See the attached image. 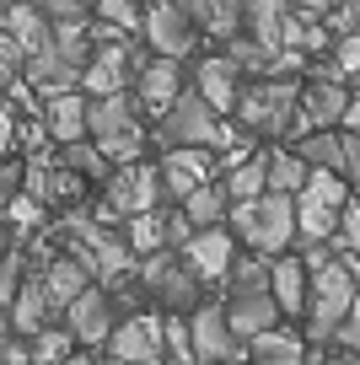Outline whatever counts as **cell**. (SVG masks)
Returning a JSON list of instances; mask_svg holds the SVG:
<instances>
[{
    "instance_id": "37",
    "label": "cell",
    "mask_w": 360,
    "mask_h": 365,
    "mask_svg": "<svg viewBox=\"0 0 360 365\" xmlns=\"http://www.w3.org/2000/svg\"><path fill=\"white\" fill-rule=\"evenodd\" d=\"M97 16H102V22H113L119 33H129V27H146V16L135 11V0H97Z\"/></svg>"
},
{
    "instance_id": "20",
    "label": "cell",
    "mask_w": 360,
    "mask_h": 365,
    "mask_svg": "<svg viewBox=\"0 0 360 365\" xmlns=\"http://www.w3.org/2000/svg\"><path fill=\"white\" fill-rule=\"evenodd\" d=\"M269 290H274V301H280L285 312H306V290H312V269H306V258L280 252V258H274V274H269Z\"/></svg>"
},
{
    "instance_id": "6",
    "label": "cell",
    "mask_w": 360,
    "mask_h": 365,
    "mask_svg": "<svg viewBox=\"0 0 360 365\" xmlns=\"http://www.w3.org/2000/svg\"><path fill=\"white\" fill-rule=\"evenodd\" d=\"M108 199L119 215H146V210H161L167 199V178L161 167H140V161H124L119 172H108Z\"/></svg>"
},
{
    "instance_id": "30",
    "label": "cell",
    "mask_w": 360,
    "mask_h": 365,
    "mask_svg": "<svg viewBox=\"0 0 360 365\" xmlns=\"http://www.w3.org/2000/svg\"><path fill=\"white\" fill-rule=\"evenodd\" d=\"M124 237H129V247H135L140 258L172 247V242H167V215H156V210H146V215H124Z\"/></svg>"
},
{
    "instance_id": "16",
    "label": "cell",
    "mask_w": 360,
    "mask_h": 365,
    "mask_svg": "<svg viewBox=\"0 0 360 365\" xmlns=\"http://www.w3.org/2000/svg\"><path fill=\"white\" fill-rule=\"evenodd\" d=\"M49 322H59V307H54V296H49L44 274H27V285L16 290V301H11V328L22 333V339H33Z\"/></svg>"
},
{
    "instance_id": "27",
    "label": "cell",
    "mask_w": 360,
    "mask_h": 365,
    "mask_svg": "<svg viewBox=\"0 0 360 365\" xmlns=\"http://www.w3.org/2000/svg\"><path fill=\"white\" fill-rule=\"evenodd\" d=\"M226 194H231V205H236V199L269 194V150H259V156H248V161H236V167L226 172Z\"/></svg>"
},
{
    "instance_id": "17",
    "label": "cell",
    "mask_w": 360,
    "mask_h": 365,
    "mask_svg": "<svg viewBox=\"0 0 360 365\" xmlns=\"http://www.w3.org/2000/svg\"><path fill=\"white\" fill-rule=\"evenodd\" d=\"M215 161L204 156V145H178L167 150V161H161V178H167V199H189L194 188H204V178H210Z\"/></svg>"
},
{
    "instance_id": "5",
    "label": "cell",
    "mask_w": 360,
    "mask_h": 365,
    "mask_svg": "<svg viewBox=\"0 0 360 365\" xmlns=\"http://www.w3.org/2000/svg\"><path fill=\"white\" fill-rule=\"evenodd\" d=\"M108 349L119 354V360H129V365H167V317H156V312H129V317H119Z\"/></svg>"
},
{
    "instance_id": "7",
    "label": "cell",
    "mask_w": 360,
    "mask_h": 365,
    "mask_svg": "<svg viewBox=\"0 0 360 365\" xmlns=\"http://www.w3.org/2000/svg\"><path fill=\"white\" fill-rule=\"evenodd\" d=\"M146 43L156 48V54H167V59H183L199 43V22H194L189 6H178V0H156L146 11Z\"/></svg>"
},
{
    "instance_id": "4",
    "label": "cell",
    "mask_w": 360,
    "mask_h": 365,
    "mask_svg": "<svg viewBox=\"0 0 360 365\" xmlns=\"http://www.w3.org/2000/svg\"><path fill=\"white\" fill-rule=\"evenodd\" d=\"M221 113H215L210 103H204L199 91H183L178 103L161 113V129H156V140L167 150H178V145H221Z\"/></svg>"
},
{
    "instance_id": "46",
    "label": "cell",
    "mask_w": 360,
    "mask_h": 365,
    "mask_svg": "<svg viewBox=\"0 0 360 365\" xmlns=\"http://www.w3.org/2000/svg\"><path fill=\"white\" fill-rule=\"evenodd\" d=\"M296 11H317V16H328V11H339L344 0H291Z\"/></svg>"
},
{
    "instance_id": "14",
    "label": "cell",
    "mask_w": 360,
    "mask_h": 365,
    "mask_svg": "<svg viewBox=\"0 0 360 365\" xmlns=\"http://www.w3.org/2000/svg\"><path fill=\"white\" fill-rule=\"evenodd\" d=\"M194 91H199V97L215 108V113H236V97H242V81H236V65H231L226 54H210V59H199V70H194Z\"/></svg>"
},
{
    "instance_id": "10",
    "label": "cell",
    "mask_w": 360,
    "mask_h": 365,
    "mask_svg": "<svg viewBox=\"0 0 360 365\" xmlns=\"http://www.w3.org/2000/svg\"><path fill=\"white\" fill-rule=\"evenodd\" d=\"M135 97H140V108H151V113H167V108L183 97V65L167 59V54L135 59Z\"/></svg>"
},
{
    "instance_id": "9",
    "label": "cell",
    "mask_w": 360,
    "mask_h": 365,
    "mask_svg": "<svg viewBox=\"0 0 360 365\" xmlns=\"http://www.w3.org/2000/svg\"><path fill=\"white\" fill-rule=\"evenodd\" d=\"M178 252H183V263L199 274L204 285H226V274H231V263H236V252H231V231H221V226L194 231V237L183 242Z\"/></svg>"
},
{
    "instance_id": "15",
    "label": "cell",
    "mask_w": 360,
    "mask_h": 365,
    "mask_svg": "<svg viewBox=\"0 0 360 365\" xmlns=\"http://www.w3.org/2000/svg\"><path fill=\"white\" fill-rule=\"evenodd\" d=\"M44 124L54 135V145H70V140L91 135V103L81 91H59V97H44Z\"/></svg>"
},
{
    "instance_id": "51",
    "label": "cell",
    "mask_w": 360,
    "mask_h": 365,
    "mask_svg": "<svg viewBox=\"0 0 360 365\" xmlns=\"http://www.w3.org/2000/svg\"><path fill=\"white\" fill-rule=\"evenodd\" d=\"M65 365H97V360H91V354H70Z\"/></svg>"
},
{
    "instance_id": "25",
    "label": "cell",
    "mask_w": 360,
    "mask_h": 365,
    "mask_svg": "<svg viewBox=\"0 0 360 365\" xmlns=\"http://www.w3.org/2000/svg\"><path fill=\"white\" fill-rule=\"evenodd\" d=\"M135 103L140 97H129V91H108V97H91V135L108 140V135H124V129H135Z\"/></svg>"
},
{
    "instance_id": "48",
    "label": "cell",
    "mask_w": 360,
    "mask_h": 365,
    "mask_svg": "<svg viewBox=\"0 0 360 365\" xmlns=\"http://www.w3.org/2000/svg\"><path fill=\"white\" fill-rule=\"evenodd\" d=\"M344 129H360V97H349V108H344Z\"/></svg>"
},
{
    "instance_id": "42",
    "label": "cell",
    "mask_w": 360,
    "mask_h": 365,
    "mask_svg": "<svg viewBox=\"0 0 360 365\" xmlns=\"http://www.w3.org/2000/svg\"><path fill=\"white\" fill-rule=\"evenodd\" d=\"M194 231H199V226H194V220H189V210L178 205V210L167 215V242H172V247H183V242H189Z\"/></svg>"
},
{
    "instance_id": "23",
    "label": "cell",
    "mask_w": 360,
    "mask_h": 365,
    "mask_svg": "<svg viewBox=\"0 0 360 365\" xmlns=\"http://www.w3.org/2000/svg\"><path fill=\"white\" fill-rule=\"evenodd\" d=\"M81 172H54L49 167V156H38L33 167H27V194L38 199V205H70V199H76V188H81Z\"/></svg>"
},
{
    "instance_id": "12",
    "label": "cell",
    "mask_w": 360,
    "mask_h": 365,
    "mask_svg": "<svg viewBox=\"0 0 360 365\" xmlns=\"http://www.w3.org/2000/svg\"><path fill=\"white\" fill-rule=\"evenodd\" d=\"M189 328H194V349H199V365H226L236 360V333L226 322V307H199L189 312Z\"/></svg>"
},
{
    "instance_id": "22",
    "label": "cell",
    "mask_w": 360,
    "mask_h": 365,
    "mask_svg": "<svg viewBox=\"0 0 360 365\" xmlns=\"http://www.w3.org/2000/svg\"><path fill=\"white\" fill-rule=\"evenodd\" d=\"M189 16L210 38H236V27L248 22V0H189Z\"/></svg>"
},
{
    "instance_id": "50",
    "label": "cell",
    "mask_w": 360,
    "mask_h": 365,
    "mask_svg": "<svg viewBox=\"0 0 360 365\" xmlns=\"http://www.w3.org/2000/svg\"><path fill=\"white\" fill-rule=\"evenodd\" d=\"M11 237H16V231H6V226H0V258L11 252Z\"/></svg>"
},
{
    "instance_id": "8",
    "label": "cell",
    "mask_w": 360,
    "mask_h": 365,
    "mask_svg": "<svg viewBox=\"0 0 360 365\" xmlns=\"http://www.w3.org/2000/svg\"><path fill=\"white\" fill-rule=\"evenodd\" d=\"M65 322H70V333H76L81 344L102 349V344L113 339V328H119V301H113L108 285H91L65 307Z\"/></svg>"
},
{
    "instance_id": "3",
    "label": "cell",
    "mask_w": 360,
    "mask_h": 365,
    "mask_svg": "<svg viewBox=\"0 0 360 365\" xmlns=\"http://www.w3.org/2000/svg\"><path fill=\"white\" fill-rule=\"evenodd\" d=\"M296 108H301V86H296L291 76H269L259 81V86H242V97H236V118H242V129L248 135H285V129L296 124Z\"/></svg>"
},
{
    "instance_id": "35",
    "label": "cell",
    "mask_w": 360,
    "mask_h": 365,
    "mask_svg": "<svg viewBox=\"0 0 360 365\" xmlns=\"http://www.w3.org/2000/svg\"><path fill=\"white\" fill-rule=\"evenodd\" d=\"M167 365H199V349H194V328L183 312L167 317Z\"/></svg>"
},
{
    "instance_id": "13",
    "label": "cell",
    "mask_w": 360,
    "mask_h": 365,
    "mask_svg": "<svg viewBox=\"0 0 360 365\" xmlns=\"http://www.w3.org/2000/svg\"><path fill=\"white\" fill-rule=\"evenodd\" d=\"M285 307L274 301V290H236L226 301V322H231L236 339H259L264 328H280Z\"/></svg>"
},
{
    "instance_id": "19",
    "label": "cell",
    "mask_w": 360,
    "mask_h": 365,
    "mask_svg": "<svg viewBox=\"0 0 360 365\" xmlns=\"http://www.w3.org/2000/svg\"><path fill=\"white\" fill-rule=\"evenodd\" d=\"M129 81V48L124 43H97V54H91V65L81 70V86L91 91V97H108V91H124Z\"/></svg>"
},
{
    "instance_id": "33",
    "label": "cell",
    "mask_w": 360,
    "mask_h": 365,
    "mask_svg": "<svg viewBox=\"0 0 360 365\" xmlns=\"http://www.w3.org/2000/svg\"><path fill=\"white\" fill-rule=\"evenodd\" d=\"M59 167L81 172V178H108L113 161L102 156V145H86V140H70V145H59Z\"/></svg>"
},
{
    "instance_id": "38",
    "label": "cell",
    "mask_w": 360,
    "mask_h": 365,
    "mask_svg": "<svg viewBox=\"0 0 360 365\" xmlns=\"http://www.w3.org/2000/svg\"><path fill=\"white\" fill-rule=\"evenodd\" d=\"M334 252H360V205H355V199H349V205H344V215H339Z\"/></svg>"
},
{
    "instance_id": "43",
    "label": "cell",
    "mask_w": 360,
    "mask_h": 365,
    "mask_svg": "<svg viewBox=\"0 0 360 365\" xmlns=\"http://www.w3.org/2000/svg\"><path fill=\"white\" fill-rule=\"evenodd\" d=\"M334 344H344V349H360V290H355V307H349V317H344V328H339Z\"/></svg>"
},
{
    "instance_id": "36",
    "label": "cell",
    "mask_w": 360,
    "mask_h": 365,
    "mask_svg": "<svg viewBox=\"0 0 360 365\" xmlns=\"http://www.w3.org/2000/svg\"><path fill=\"white\" fill-rule=\"evenodd\" d=\"M301 194L323 199V205H334V210H344V205H349V194H344V172H334V167H312V178H306Z\"/></svg>"
},
{
    "instance_id": "24",
    "label": "cell",
    "mask_w": 360,
    "mask_h": 365,
    "mask_svg": "<svg viewBox=\"0 0 360 365\" xmlns=\"http://www.w3.org/2000/svg\"><path fill=\"white\" fill-rule=\"evenodd\" d=\"M285 27H291V6H285V0H248V33L259 38L269 54L285 48Z\"/></svg>"
},
{
    "instance_id": "45",
    "label": "cell",
    "mask_w": 360,
    "mask_h": 365,
    "mask_svg": "<svg viewBox=\"0 0 360 365\" xmlns=\"http://www.w3.org/2000/svg\"><path fill=\"white\" fill-rule=\"evenodd\" d=\"M11 140H16V124H11V108H0V161L11 156Z\"/></svg>"
},
{
    "instance_id": "44",
    "label": "cell",
    "mask_w": 360,
    "mask_h": 365,
    "mask_svg": "<svg viewBox=\"0 0 360 365\" xmlns=\"http://www.w3.org/2000/svg\"><path fill=\"white\" fill-rule=\"evenodd\" d=\"M344 178H360V129H344Z\"/></svg>"
},
{
    "instance_id": "1",
    "label": "cell",
    "mask_w": 360,
    "mask_h": 365,
    "mask_svg": "<svg viewBox=\"0 0 360 365\" xmlns=\"http://www.w3.org/2000/svg\"><path fill=\"white\" fill-rule=\"evenodd\" d=\"M355 263L344 258H328L323 269H312V290H306V339L317 344H334L339 328H344L349 307H355Z\"/></svg>"
},
{
    "instance_id": "49",
    "label": "cell",
    "mask_w": 360,
    "mask_h": 365,
    "mask_svg": "<svg viewBox=\"0 0 360 365\" xmlns=\"http://www.w3.org/2000/svg\"><path fill=\"white\" fill-rule=\"evenodd\" d=\"M317 365H360V360H355V349H349V354H334V360H317Z\"/></svg>"
},
{
    "instance_id": "32",
    "label": "cell",
    "mask_w": 360,
    "mask_h": 365,
    "mask_svg": "<svg viewBox=\"0 0 360 365\" xmlns=\"http://www.w3.org/2000/svg\"><path fill=\"white\" fill-rule=\"evenodd\" d=\"M301 150L312 167H334V172H344V135H334V129H312V135H301Z\"/></svg>"
},
{
    "instance_id": "34",
    "label": "cell",
    "mask_w": 360,
    "mask_h": 365,
    "mask_svg": "<svg viewBox=\"0 0 360 365\" xmlns=\"http://www.w3.org/2000/svg\"><path fill=\"white\" fill-rule=\"evenodd\" d=\"M27 274H33V263H27V247L16 242V247L0 258V307H11V301H16V290L27 285Z\"/></svg>"
},
{
    "instance_id": "21",
    "label": "cell",
    "mask_w": 360,
    "mask_h": 365,
    "mask_svg": "<svg viewBox=\"0 0 360 365\" xmlns=\"http://www.w3.org/2000/svg\"><path fill=\"white\" fill-rule=\"evenodd\" d=\"M339 215L344 210H334V205H323V199H312V194H296V242H334L339 237Z\"/></svg>"
},
{
    "instance_id": "40",
    "label": "cell",
    "mask_w": 360,
    "mask_h": 365,
    "mask_svg": "<svg viewBox=\"0 0 360 365\" xmlns=\"http://www.w3.org/2000/svg\"><path fill=\"white\" fill-rule=\"evenodd\" d=\"M16 188H27V172L16 167L11 156H6V161H0V210H6V205L16 199Z\"/></svg>"
},
{
    "instance_id": "28",
    "label": "cell",
    "mask_w": 360,
    "mask_h": 365,
    "mask_svg": "<svg viewBox=\"0 0 360 365\" xmlns=\"http://www.w3.org/2000/svg\"><path fill=\"white\" fill-rule=\"evenodd\" d=\"M312 178V161L301 150H269V188L274 194H301Z\"/></svg>"
},
{
    "instance_id": "41",
    "label": "cell",
    "mask_w": 360,
    "mask_h": 365,
    "mask_svg": "<svg viewBox=\"0 0 360 365\" xmlns=\"http://www.w3.org/2000/svg\"><path fill=\"white\" fill-rule=\"evenodd\" d=\"M334 59H339V70H344V76H360V33H344V38H339Z\"/></svg>"
},
{
    "instance_id": "31",
    "label": "cell",
    "mask_w": 360,
    "mask_h": 365,
    "mask_svg": "<svg viewBox=\"0 0 360 365\" xmlns=\"http://www.w3.org/2000/svg\"><path fill=\"white\" fill-rule=\"evenodd\" d=\"M183 210H189V220L194 226H221L226 215H231V194H226V188H210V182H204V188H194L189 199H183Z\"/></svg>"
},
{
    "instance_id": "47",
    "label": "cell",
    "mask_w": 360,
    "mask_h": 365,
    "mask_svg": "<svg viewBox=\"0 0 360 365\" xmlns=\"http://www.w3.org/2000/svg\"><path fill=\"white\" fill-rule=\"evenodd\" d=\"M16 70H22V65H16V59L6 54V48H0V86H11V81H16Z\"/></svg>"
},
{
    "instance_id": "18",
    "label": "cell",
    "mask_w": 360,
    "mask_h": 365,
    "mask_svg": "<svg viewBox=\"0 0 360 365\" xmlns=\"http://www.w3.org/2000/svg\"><path fill=\"white\" fill-rule=\"evenodd\" d=\"M91 263L81 258V252H54V258L44 263V285H49V296H54V307L65 312L70 301L81 296V290H91Z\"/></svg>"
},
{
    "instance_id": "26",
    "label": "cell",
    "mask_w": 360,
    "mask_h": 365,
    "mask_svg": "<svg viewBox=\"0 0 360 365\" xmlns=\"http://www.w3.org/2000/svg\"><path fill=\"white\" fill-rule=\"evenodd\" d=\"M253 365H306V344L285 328H264L259 339H248Z\"/></svg>"
},
{
    "instance_id": "39",
    "label": "cell",
    "mask_w": 360,
    "mask_h": 365,
    "mask_svg": "<svg viewBox=\"0 0 360 365\" xmlns=\"http://www.w3.org/2000/svg\"><path fill=\"white\" fill-rule=\"evenodd\" d=\"M38 6L49 11V22H86L97 0H38Z\"/></svg>"
},
{
    "instance_id": "29",
    "label": "cell",
    "mask_w": 360,
    "mask_h": 365,
    "mask_svg": "<svg viewBox=\"0 0 360 365\" xmlns=\"http://www.w3.org/2000/svg\"><path fill=\"white\" fill-rule=\"evenodd\" d=\"M27 344H33V360H38V365H65L70 354H76L81 339L70 333V322H49V328H38Z\"/></svg>"
},
{
    "instance_id": "11",
    "label": "cell",
    "mask_w": 360,
    "mask_h": 365,
    "mask_svg": "<svg viewBox=\"0 0 360 365\" xmlns=\"http://www.w3.org/2000/svg\"><path fill=\"white\" fill-rule=\"evenodd\" d=\"M344 108H349V91L339 86V81H328V76H312L301 86V108H296V124L312 135V129H334V124H344Z\"/></svg>"
},
{
    "instance_id": "2",
    "label": "cell",
    "mask_w": 360,
    "mask_h": 365,
    "mask_svg": "<svg viewBox=\"0 0 360 365\" xmlns=\"http://www.w3.org/2000/svg\"><path fill=\"white\" fill-rule=\"evenodd\" d=\"M231 231L248 242L253 252L280 258L296 242V194H259V199H236L231 205Z\"/></svg>"
}]
</instances>
